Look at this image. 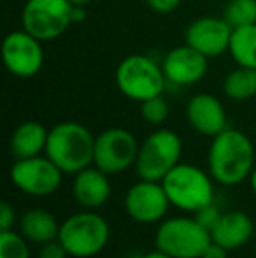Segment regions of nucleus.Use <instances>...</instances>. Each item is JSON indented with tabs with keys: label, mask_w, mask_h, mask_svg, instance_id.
<instances>
[{
	"label": "nucleus",
	"mask_w": 256,
	"mask_h": 258,
	"mask_svg": "<svg viewBox=\"0 0 256 258\" xmlns=\"http://www.w3.org/2000/svg\"><path fill=\"white\" fill-rule=\"evenodd\" d=\"M139 146L135 136L127 128H107L95 137L93 165L106 174H120L135 165Z\"/></svg>",
	"instance_id": "1a4fd4ad"
},
{
	"label": "nucleus",
	"mask_w": 256,
	"mask_h": 258,
	"mask_svg": "<svg viewBox=\"0 0 256 258\" xmlns=\"http://www.w3.org/2000/svg\"><path fill=\"white\" fill-rule=\"evenodd\" d=\"M209 58L188 44L178 46L163 56L161 69L168 85L192 86L205 76Z\"/></svg>",
	"instance_id": "4468645a"
},
{
	"label": "nucleus",
	"mask_w": 256,
	"mask_h": 258,
	"mask_svg": "<svg viewBox=\"0 0 256 258\" xmlns=\"http://www.w3.org/2000/svg\"><path fill=\"white\" fill-rule=\"evenodd\" d=\"M223 93L230 100H249L256 95V69L237 65L223 81Z\"/></svg>",
	"instance_id": "412c9836"
},
{
	"label": "nucleus",
	"mask_w": 256,
	"mask_h": 258,
	"mask_svg": "<svg viewBox=\"0 0 256 258\" xmlns=\"http://www.w3.org/2000/svg\"><path fill=\"white\" fill-rule=\"evenodd\" d=\"M170 206L163 184L160 181L140 179L127 191L125 197V209L128 216L137 223H156L167 214Z\"/></svg>",
	"instance_id": "f8f14e48"
},
{
	"label": "nucleus",
	"mask_w": 256,
	"mask_h": 258,
	"mask_svg": "<svg viewBox=\"0 0 256 258\" xmlns=\"http://www.w3.org/2000/svg\"><path fill=\"white\" fill-rule=\"evenodd\" d=\"M253 220L242 211H228L223 213L219 223L211 232L214 242L221 244L225 249L233 251L246 244L253 235Z\"/></svg>",
	"instance_id": "f3484780"
},
{
	"label": "nucleus",
	"mask_w": 256,
	"mask_h": 258,
	"mask_svg": "<svg viewBox=\"0 0 256 258\" xmlns=\"http://www.w3.org/2000/svg\"><path fill=\"white\" fill-rule=\"evenodd\" d=\"M140 258H172V256L167 255V253H163V251H160V249H154V251L146 253V255H142Z\"/></svg>",
	"instance_id": "7c9ffc66"
},
{
	"label": "nucleus",
	"mask_w": 256,
	"mask_h": 258,
	"mask_svg": "<svg viewBox=\"0 0 256 258\" xmlns=\"http://www.w3.org/2000/svg\"><path fill=\"white\" fill-rule=\"evenodd\" d=\"M186 118L193 130L202 136L214 137L226 126V112L221 100L211 93H198L190 99L186 105Z\"/></svg>",
	"instance_id": "2eb2a0df"
},
{
	"label": "nucleus",
	"mask_w": 256,
	"mask_h": 258,
	"mask_svg": "<svg viewBox=\"0 0 256 258\" xmlns=\"http://www.w3.org/2000/svg\"><path fill=\"white\" fill-rule=\"evenodd\" d=\"M170 206L181 211L197 213L204 206L214 202V186L207 172L192 165L179 163L161 179Z\"/></svg>",
	"instance_id": "7ed1b4c3"
},
{
	"label": "nucleus",
	"mask_w": 256,
	"mask_h": 258,
	"mask_svg": "<svg viewBox=\"0 0 256 258\" xmlns=\"http://www.w3.org/2000/svg\"><path fill=\"white\" fill-rule=\"evenodd\" d=\"M2 60L7 71L16 78H34L44 65L42 41L23 28L13 30L2 42Z\"/></svg>",
	"instance_id": "9b49d317"
},
{
	"label": "nucleus",
	"mask_w": 256,
	"mask_h": 258,
	"mask_svg": "<svg viewBox=\"0 0 256 258\" xmlns=\"http://www.w3.org/2000/svg\"><path fill=\"white\" fill-rule=\"evenodd\" d=\"M0 258H30L28 241L21 232H0Z\"/></svg>",
	"instance_id": "5701e85b"
},
{
	"label": "nucleus",
	"mask_w": 256,
	"mask_h": 258,
	"mask_svg": "<svg viewBox=\"0 0 256 258\" xmlns=\"http://www.w3.org/2000/svg\"><path fill=\"white\" fill-rule=\"evenodd\" d=\"M226 256H228V249H225L221 244H218L214 241L205 248L204 255H202V258H226Z\"/></svg>",
	"instance_id": "c85d7f7f"
},
{
	"label": "nucleus",
	"mask_w": 256,
	"mask_h": 258,
	"mask_svg": "<svg viewBox=\"0 0 256 258\" xmlns=\"http://www.w3.org/2000/svg\"><path fill=\"white\" fill-rule=\"evenodd\" d=\"M211 242V232L205 230L195 218L165 220L154 237L156 249L172 258H202Z\"/></svg>",
	"instance_id": "0eeeda50"
},
{
	"label": "nucleus",
	"mask_w": 256,
	"mask_h": 258,
	"mask_svg": "<svg viewBox=\"0 0 256 258\" xmlns=\"http://www.w3.org/2000/svg\"><path fill=\"white\" fill-rule=\"evenodd\" d=\"M58 241L74 258L95 256L109 241V225L93 211L72 214L60 225Z\"/></svg>",
	"instance_id": "423d86ee"
},
{
	"label": "nucleus",
	"mask_w": 256,
	"mask_h": 258,
	"mask_svg": "<svg viewBox=\"0 0 256 258\" xmlns=\"http://www.w3.org/2000/svg\"><path fill=\"white\" fill-rule=\"evenodd\" d=\"M232 32L233 28L223 16H202L190 23L185 39L186 44L197 51L207 58H214L228 51Z\"/></svg>",
	"instance_id": "ddd939ff"
},
{
	"label": "nucleus",
	"mask_w": 256,
	"mask_h": 258,
	"mask_svg": "<svg viewBox=\"0 0 256 258\" xmlns=\"http://www.w3.org/2000/svg\"><path fill=\"white\" fill-rule=\"evenodd\" d=\"M86 18V7L84 6H74L72 7V23H81Z\"/></svg>",
	"instance_id": "c756f323"
},
{
	"label": "nucleus",
	"mask_w": 256,
	"mask_h": 258,
	"mask_svg": "<svg viewBox=\"0 0 256 258\" xmlns=\"http://www.w3.org/2000/svg\"><path fill=\"white\" fill-rule=\"evenodd\" d=\"M114 79L120 92L137 102L163 95L168 86L161 65L147 54H130L123 58L118 65Z\"/></svg>",
	"instance_id": "20e7f679"
},
{
	"label": "nucleus",
	"mask_w": 256,
	"mask_h": 258,
	"mask_svg": "<svg viewBox=\"0 0 256 258\" xmlns=\"http://www.w3.org/2000/svg\"><path fill=\"white\" fill-rule=\"evenodd\" d=\"M67 256H70V255H68L67 249L63 248V244L58 239L41 244L39 253H37V258H67Z\"/></svg>",
	"instance_id": "a878e982"
},
{
	"label": "nucleus",
	"mask_w": 256,
	"mask_h": 258,
	"mask_svg": "<svg viewBox=\"0 0 256 258\" xmlns=\"http://www.w3.org/2000/svg\"><path fill=\"white\" fill-rule=\"evenodd\" d=\"M223 18L232 28L256 23V0H228Z\"/></svg>",
	"instance_id": "4be33fe9"
},
{
	"label": "nucleus",
	"mask_w": 256,
	"mask_h": 258,
	"mask_svg": "<svg viewBox=\"0 0 256 258\" xmlns=\"http://www.w3.org/2000/svg\"><path fill=\"white\" fill-rule=\"evenodd\" d=\"M72 4H74V6H90V4L92 2H95V0H70Z\"/></svg>",
	"instance_id": "2f4dec72"
},
{
	"label": "nucleus",
	"mask_w": 256,
	"mask_h": 258,
	"mask_svg": "<svg viewBox=\"0 0 256 258\" xmlns=\"http://www.w3.org/2000/svg\"><path fill=\"white\" fill-rule=\"evenodd\" d=\"M14 221H16V213L11 207L9 202H2L0 204V232L13 230Z\"/></svg>",
	"instance_id": "bb28decb"
},
{
	"label": "nucleus",
	"mask_w": 256,
	"mask_h": 258,
	"mask_svg": "<svg viewBox=\"0 0 256 258\" xmlns=\"http://www.w3.org/2000/svg\"><path fill=\"white\" fill-rule=\"evenodd\" d=\"M46 156L63 174H77L92 167L95 156V137L77 121H62L48 134Z\"/></svg>",
	"instance_id": "f03ea898"
},
{
	"label": "nucleus",
	"mask_w": 256,
	"mask_h": 258,
	"mask_svg": "<svg viewBox=\"0 0 256 258\" xmlns=\"http://www.w3.org/2000/svg\"><path fill=\"white\" fill-rule=\"evenodd\" d=\"M228 53L237 65L256 69V23L233 28Z\"/></svg>",
	"instance_id": "aec40b11"
},
{
	"label": "nucleus",
	"mask_w": 256,
	"mask_h": 258,
	"mask_svg": "<svg viewBox=\"0 0 256 258\" xmlns=\"http://www.w3.org/2000/svg\"><path fill=\"white\" fill-rule=\"evenodd\" d=\"M144 2H146L147 7H149L151 11H154V13L168 14L178 9L183 0H144Z\"/></svg>",
	"instance_id": "cd10ccee"
},
{
	"label": "nucleus",
	"mask_w": 256,
	"mask_h": 258,
	"mask_svg": "<svg viewBox=\"0 0 256 258\" xmlns=\"http://www.w3.org/2000/svg\"><path fill=\"white\" fill-rule=\"evenodd\" d=\"M70 0H27L21 11V28L39 41H53L72 25Z\"/></svg>",
	"instance_id": "6e6552de"
},
{
	"label": "nucleus",
	"mask_w": 256,
	"mask_h": 258,
	"mask_svg": "<svg viewBox=\"0 0 256 258\" xmlns=\"http://www.w3.org/2000/svg\"><path fill=\"white\" fill-rule=\"evenodd\" d=\"M221 216H223V213L219 211V207L216 206L214 202L204 206L202 209H198L197 213H195V220H197L198 223H200L202 227H204L205 230H209V232L214 230V227L219 223Z\"/></svg>",
	"instance_id": "393cba45"
},
{
	"label": "nucleus",
	"mask_w": 256,
	"mask_h": 258,
	"mask_svg": "<svg viewBox=\"0 0 256 258\" xmlns=\"http://www.w3.org/2000/svg\"><path fill=\"white\" fill-rule=\"evenodd\" d=\"M183 141L168 128L154 130L139 146L135 160V170L140 179L160 181L181 163Z\"/></svg>",
	"instance_id": "39448f33"
},
{
	"label": "nucleus",
	"mask_w": 256,
	"mask_h": 258,
	"mask_svg": "<svg viewBox=\"0 0 256 258\" xmlns=\"http://www.w3.org/2000/svg\"><path fill=\"white\" fill-rule=\"evenodd\" d=\"M207 165L212 179L225 186H235L251 177L256 167L253 143L246 134L225 128L212 137Z\"/></svg>",
	"instance_id": "f257e3e1"
},
{
	"label": "nucleus",
	"mask_w": 256,
	"mask_h": 258,
	"mask_svg": "<svg viewBox=\"0 0 256 258\" xmlns=\"http://www.w3.org/2000/svg\"><path fill=\"white\" fill-rule=\"evenodd\" d=\"M140 114L149 125H161L168 118V104L163 95L151 97L140 102Z\"/></svg>",
	"instance_id": "b1692460"
},
{
	"label": "nucleus",
	"mask_w": 256,
	"mask_h": 258,
	"mask_svg": "<svg viewBox=\"0 0 256 258\" xmlns=\"http://www.w3.org/2000/svg\"><path fill=\"white\" fill-rule=\"evenodd\" d=\"M48 134L46 126L39 121H25L13 132L9 141L11 155L16 160L32 158L46 151L48 144Z\"/></svg>",
	"instance_id": "a211bd4d"
},
{
	"label": "nucleus",
	"mask_w": 256,
	"mask_h": 258,
	"mask_svg": "<svg viewBox=\"0 0 256 258\" xmlns=\"http://www.w3.org/2000/svg\"><path fill=\"white\" fill-rule=\"evenodd\" d=\"M20 232L23 237L35 244L55 241L60 234V223L49 211L44 209H30L21 216Z\"/></svg>",
	"instance_id": "6ab92c4d"
},
{
	"label": "nucleus",
	"mask_w": 256,
	"mask_h": 258,
	"mask_svg": "<svg viewBox=\"0 0 256 258\" xmlns=\"http://www.w3.org/2000/svg\"><path fill=\"white\" fill-rule=\"evenodd\" d=\"M249 181H251V188H253V191H254V195H256V167H254L253 174H251Z\"/></svg>",
	"instance_id": "473e14b6"
},
{
	"label": "nucleus",
	"mask_w": 256,
	"mask_h": 258,
	"mask_svg": "<svg viewBox=\"0 0 256 258\" xmlns=\"http://www.w3.org/2000/svg\"><path fill=\"white\" fill-rule=\"evenodd\" d=\"M63 172L48 156H32L16 160L11 169V181L23 194L32 197H49L62 184Z\"/></svg>",
	"instance_id": "9d476101"
},
{
	"label": "nucleus",
	"mask_w": 256,
	"mask_h": 258,
	"mask_svg": "<svg viewBox=\"0 0 256 258\" xmlns=\"http://www.w3.org/2000/svg\"><path fill=\"white\" fill-rule=\"evenodd\" d=\"M72 191L75 201L86 209L102 207L111 195L109 174L100 170L99 167H86L84 170L75 174Z\"/></svg>",
	"instance_id": "dca6fc26"
}]
</instances>
